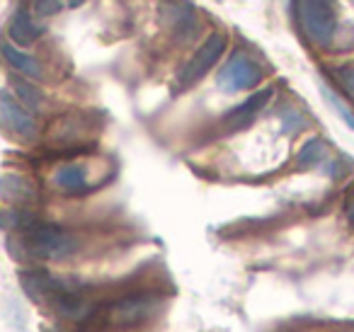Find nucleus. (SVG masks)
<instances>
[{"label": "nucleus", "mask_w": 354, "mask_h": 332, "mask_svg": "<svg viewBox=\"0 0 354 332\" xmlns=\"http://www.w3.org/2000/svg\"><path fill=\"white\" fill-rule=\"evenodd\" d=\"M10 240L20 243V252L15 255L17 259L22 255L37 259H66L78 250V240L68 230L56 223H44V221H37L35 225L12 235Z\"/></svg>", "instance_id": "1"}, {"label": "nucleus", "mask_w": 354, "mask_h": 332, "mask_svg": "<svg viewBox=\"0 0 354 332\" xmlns=\"http://www.w3.org/2000/svg\"><path fill=\"white\" fill-rule=\"evenodd\" d=\"M299 32L310 44L328 49L337 37V3L335 0H291Z\"/></svg>", "instance_id": "2"}, {"label": "nucleus", "mask_w": 354, "mask_h": 332, "mask_svg": "<svg viewBox=\"0 0 354 332\" xmlns=\"http://www.w3.org/2000/svg\"><path fill=\"white\" fill-rule=\"evenodd\" d=\"M226 44H228V39L223 32H212V35L204 39V44L194 51L192 59L185 64V68L180 71V75H177V90L183 93V90L197 85L199 80L218 64V59H221L223 51H226Z\"/></svg>", "instance_id": "3"}, {"label": "nucleus", "mask_w": 354, "mask_h": 332, "mask_svg": "<svg viewBox=\"0 0 354 332\" xmlns=\"http://www.w3.org/2000/svg\"><path fill=\"white\" fill-rule=\"evenodd\" d=\"M156 311V298L151 293H127L104 308V322L109 327L129 330L146 322Z\"/></svg>", "instance_id": "4"}, {"label": "nucleus", "mask_w": 354, "mask_h": 332, "mask_svg": "<svg viewBox=\"0 0 354 332\" xmlns=\"http://www.w3.org/2000/svg\"><path fill=\"white\" fill-rule=\"evenodd\" d=\"M262 68L245 54V51H233L228 61L221 66L216 75V85L223 93H241L260 85Z\"/></svg>", "instance_id": "5"}, {"label": "nucleus", "mask_w": 354, "mask_h": 332, "mask_svg": "<svg viewBox=\"0 0 354 332\" xmlns=\"http://www.w3.org/2000/svg\"><path fill=\"white\" fill-rule=\"evenodd\" d=\"M20 286L25 288V293L32 301L51 303L61 293L83 288V282L68 277H56V274H49L44 269H25V272H20Z\"/></svg>", "instance_id": "6"}, {"label": "nucleus", "mask_w": 354, "mask_h": 332, "mask_svg": "<svg viewBox=\"0 0 354 332\" xmlns=\"http://www.w3.org/2000/svg\"><path fill=\"white\" fill-rule=\"evenodd\" d=\"M0 129L22 143L37 138V122L32 112L17 102L15 95H10L8 90H0Z\"/></svg>", "instance_id": "7"}, {"label": "nucleus", "mask_w": 354, "mask_h": 332, "mask_svg": "<svg viewBox=\"0 0 354 332\" xmlns=\"http://www.w3.org/2000/svg\"><path fill=\"white\" fill-rule=\"evenodd\" d=\"M272 95H274V88H262V90H257L255 95H250L243 104H238V107H233L228 114H223V119H221L223 131L233 133V131H243V129L250 127V124L260 117L262 109L267 107Z\"/></svg>", "instance_id": "8"}, {"label": "nucleus", "mask_w": 354, "mask_h": 332, "mask_svg": "<svg viewBox=\"0 0 354 332\" xmlns=\"http://www.w3.org/2000/svg\"><path fill=\"white\" fill-rule=\"evenodd\" d=\"M160 20L177 35H192L194 8L189 0H160Z\"/></svg>", "instance_id": "9"}, {"label": "nucleus", "mask_w": 354, "mask_h": 332, "mask_svg": "<svg viewBox=\"0 0 354 332\" xmlns=\"http://www.w3.org/2000/svg\"><path fill=\"white\" fill-rule=\"evenodd\" d=\"M8 35H10V39L15 42L17 46H30L44 35V27L32 17V12L20 8V10L12 15L10 25H8Z\"/></svg>", "instance_id": "10"}, {"label": "nucleus", "mask_w": 354, "mask_h": 332, "mask_svg": "<svg viewBox=\"0 0 354 332\" xmlns=\"http://www.w3.org/2000/svg\"><path fill=\"white\" fill-rule=\"evenodd\" d=\"M0 196L17 206H25L37 199V187L35 182L22 175H3L0 177Z\"/></svg>", "instance_id": "11"}, {"label": "nucleus", "mask_w": 354, "mask_h": 332, "mask_svg": "<svg viewBox=\"0 0 354 332\" xmlns=\"http://www.w3.org/2000/svg\"><path fill=\"white\" fill-rule=\"evenodd\" d=\"M54 185L59 187L66 194H83L90 187L88 182V167L78 165V163H71V165H61L54 172Z\"/></svg>", "instance_id": "12"}, {"label": "nucleus", "mask_w": 354, "mask_h": 332, "mask_svg": "<svg viewBox=\"0 0 354 332\" xmlns=\"http://www.w3.org/2000/svg\"><path fill=\"white\" fill-rule=\"evenodd\" d=\"M0 54L6 56V61L12 66V68L17 71V73H22L25 78H41V64L35 59V56H30L27 51L17 49V46L8 44V42H3L0 44Z\"/></svg>", "instance_id": "13"}, {"label": "nucleus", "mask_w": 354, "mask_h": 332, "mask_svg": "<svg viewBox=\"0 0 354 332\" xmlns=\"http://www.w3.org/2000/svg\"><path fill=\"white\" fill-rule=\"evenodd\" d=\"M325 158H328V143L323 138H308L296 156V165L299 170H310V167L323 165Z\"/></svg>", "instance_id": "14"}, {"label": "nucleus", "mask_w": 354, "mask_h": 332, "mask_svg": "<svg viewBox=\"0 0 354 332\" xmlns=\"http://www.w3.org/2000/svg\"><path fill=\"white\" fill-rule=\"evenodd\" d=\"M12 90H15V98L20 104H25L27 109H39L41 102H44V95H41L39 88L30 83L25 78H12Z\"/></svg>", "instance_id": "15"}, {"label": "nucleus", "mask_w": 354, "mask_h": 332, "mask_svg": "<svg viewBox=\"0 0 354 332\" xmlns=\"http://www.w3.org/2000/svg\"><path fill=\"white\" fill-rule=\"evenodd\" d=\"M320 95H323V100H325V102H328L330 107L335 109V114H337V117L342 119V122L347 124V127L354 131V112H352V109H349L347 104H344L342 100H339L337 95H335L333 90L328 88V85H320Z\"/></svg>", "instance_id": "16"}, {"label": "nucleus", "mask_w": 354, "mask_h": 332, "mask_svg": "<svg viewBox=\"0 0 354 332\" xmlns=\"http://www.w3.org/2000/svg\"><path fill=\"white\" fill-rule=\"evenodd\" d=\"M64 10V0H35L32 3V15L35 17H54Z\"/></svg>", "instance_id": "17"}, {"label": "nucleus", "mask_w": 354, "mask_h": 332, "mask_svg": "<svg viewBox=\"0 0 354 332\" xmlns=\"http://www.w3.org/2000/svg\"><path fill=\"white\" fill-rule=\"evenodd\" d=\"M333 73L337 78V83L354 98V66H342V68H335Z\"/></svg>", "instance_id": "18"}, {"label": "nucleus", "mask_w": 354, "mask_h": 332, "mask_svg": "<svg viewBox=\"0 0 354 332\" xmlns=\"http://www.w3.org/2000/svg\"><path fill=\"white\" fill-rule=\"evenodd\" d=\"M344 216H347L349 225H352V228H354V187H352V190H349L347 199H344Z\"/></svg>", "instance_id": "19"}, {"label": "nucleus", "mask_w": 354, "mask_h": 332, "mask_svg": "<svg viewBox=\"0 0 354 332\" xmlns=\"http://www.w3.org/2000/svg\"><path fill=\"white\" fill-rule=\"evenodd\" d=\"M85 3H88V0H68L71 8H80V6H85Z\"/></svg>", "instance_id": "20"}, {"label": "nucleus", "mask_w": 354, "mask_h": 332, "mask_svg": "<svg viewBox=\"0 0 354 332\" xmlns=\"http://www.w3.org/2000/svg\"><path fill=\"white\" fill-rule=\"evenodd\" d=\"M41 332H56V330H51V327H44V330H41Z\"/></svg>", "instance_id": "21"}, {"label": "nucleus", "mask_w": 354, "mask_h": 332, "mask_svg": "<svg viewBox=\"0 0 354 332\" xmlns=\"http://www.w3.org/2000/svg\"><path fill=\"white\" fill-rule=\"evenodd\" d=\"M352 327H354V325H352Z\"/></svg>", "instance_id": "22"}]
</instances>
